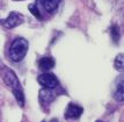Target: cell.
<instances>
[{"mask_svg": "<svg viewBox=\"0 0 124 122\" xmlns=\"http://www.w3.org/2000/svg\"><path fill=\"white\" fill-rule=\"evenodd\" d=\"M110 35H111V38L115 43H117L119 41V28L116 25H114L110 28Z\"/></svg>", "mask_w": 124, "mask_h": 122, "instance_id": "cell-11", "label": "cell"}, {"mask_svg": "<svg viewBox=\"0 0 124 122\" xmlns=\"http://www.w3.org/2000/svg\"><path fill=\"white\" fill-rule=\"evenodd\" d=\"M38 1H43V0H38Z\"/></svg>", "mask_w": 124, "mask_h": 122, "instance_id": "cell-16", "label": "cell"}, {"mask_svg": "<svg viewBox=\"0 0 124 122\" xmlns=\"http://www.w3.org/2000/svg\"><path fill=\"white\" fill-rule=\"evenodd\" d=\"M82 107L78 106L76 104H69V106L66 107V111H65V117L66 119H79L82 114Z\"/></svg>", "mask_w": 124, "mask_h": 122, "instance_id": "cell-5", "label": "cell"}, {"mask_svg": "<svg viewBox=\"0 0 124 122\" xmlns=\"http://www.w3.org/2000/svg\"><path fill=\"white\" fill-rule=\"evenodd\" d=\"M38 66L43 71H49L54 66V61L51 57H43L38 61Z\"/></svg>", "mask_w": 124, "mask_h": 122, "instance_id": "cell-6", "label": "cell"}, {"mask_svg": "<svg viewBox=\"0 0 124 122\" xmlns=\"http://www.w3.org/2000/svg\"><path fill=\"white\" fill-rule=\"evenodd\" d=\"M23 19H24V17H23L22 14L12 12L7 19L1 20V25L5 27V28H7V29H12V28H15V27L20 26L22 22H23Z\"/></svg>", "mask_w": 124, "mask_h": 122, "instance_id": "cell-3", "label": "cell"}, {"mask_svg": "<svg viewBox=\"0 0 124 122\" xmlns=\"http://www.w3.org/2000/svg\"><path fill=\"white\" fill-rule=\"evenodd\" d=\"M96 122H102V121H96Z\"/></svg>", "mask_w": 124, "mask_h": 122, "instance_id": "cell-17", "label": "cell"}, {"mask_svg": "<svg viewBox=\"0 0 124 122\" xmlns=\"http://www.w3.org/2000/svg\"><path fill=\"white\" fill-rule=\"evenodd\" d=\"M15 1H22V0H15Z\"/></svg>", "mask_w": 124, "mask_h": 122, "instance_id": "cell-15", "label": "cell"}, {"mask_svg": "<svg viewBox=\"0 0 124 122\" xmlns=\"http://www.w3.org/2000/svg\"><path fill=\"white\" fill-rule=\"evenodd\" d=\"M114 98L117 102H123L124 99V92H123V80H121V83L118 84L117 88L114 93Z\"/></svg>", "mask_w": 124, "mask_h": 122, "instance_id": "cell-9", "label": "cell"}, {"mask_svg": "<svg viewBox=\"0 0 124 122\" xmlns=\"http://www.w3.org/2000/svg\"><path fill=\"white\" fill-rule=\"evenodd\" d=\"M114 65H115V69L118 70V71H122L123 70V55L121 53V55H118L117 57H116V59H115V63H114Z\"/></svg>", "mask_w": 124, "mask_h": 122, "instance_id": "cell-12", "label": "cell"}, {"mask_svg": "<svg viewBox=\"0 0 124 122\" xmlns=\"http://www.w3.org/2000/svg\"><path fill=\"white\" fill-rule=\"evenodd\" d=\"M54 93L49 88H43V90L39 91V100L42 102L49 104L51 101H54Z\"/></svg>", "mask_w": 124, "mask_h": 122, "instance_id": "cell-7", "label": "cell"}, {"mask_svg": "<svg viewBox=\"0 0 124 122\" xmlns=\"http://www.w3.org/2000/svg\"><path fill=\"white\" fill-rule=\"evenodd\" d=\"M28 41L26 38L17 37L9 47V57L13 62H21L26 57L28 51Z\"/></svg>", "mask_w": 124, "mask_h": 122, "instance_id": "cell-1", "label": "cell"}, {"mask_svg": "<svg viewBox=\"0 0 124 122\" xmlns=\"http://www.w3.org/2000/svg\"><path fill=\"white\" fill-rule=\"evenodd\" d=\"M29 11H30V13H31L34 16H36L38 20H42V15H41V13H39V11H38V8L36 7V5H29Z\"/></svg>", "mask_w": 124, "mask_h": 122, "instance_id": "cell-13", "label": "cell"}, {"mask_svg": "<svg viewBox=\"0 0 124 122\" xmlns=\"http://www.w3.org/2000/svg\"><path fill=\"white\" fill-rule=\"evenodd\" d=\"M44 8L49 12V13H54V11H57V8L59 7L63 0H43Z\"/></svg>", "mask_w": 124, "mask_h": 122, "instance_id": "cell-8", "label": "cell"}, {"mask_svg": "<svg viewBox=\"0 0 124 122\" xmlns=\"http://www.w3.org/2000/svg\"><path fill=\"white\" fill-rule=\"evenodd\" d=\"M50 122H58V120H57V119H52Z\"/></svg>", "mask_w": 124, "mask_h": 122, "instance_id": "cell-14", "label": "cell"}, {"mask_svg": "<svg viewBox=\"0 0 124 122\" xmlns=\"http://www.w3.org/2000/svg\"><path fill=\"white\" fill-rule=\"evenodd\" d=\"M37 80L44 88H49V90H52L54 87H57L58 83H59L58 78L54 73H42L41 76H38Z\"/></svg>", "mask_w": 124, "mask_h": 122, "instance_id": "cell-4", "label": "cell"}, {"mask_svg": "<svg viewBox=\"0 0 124 122\" xmlns=\"http://www.w3.org/2000/svg\"><path fill=\"white\" fill-rule=\"evenodd\" d=\"M13 93H14V96L17 100L19 105L20 106H23L24 105V94H23V91L22 88H16V90H13Z\"/></svg>", "mask_w": 124, "mask_h": 122, "instance_id": "cell-10", "label": "cell"}, {"mask_svg": "<svg viewBox=\"0 0 124 122\" xmlns=\"http://www.w3.org/2000/svg\"><path fill=\"white\" fill-rule=\"evenodd\" d=\"M43 122H45V121H43Z\"/></svg>", "mask_w": 124, "mask_h": 122, "instance_id": "cell-18", "label": "cell"}, {"mask_svg": "<svg viewBox=\"0 0 124 122\" xmlns=\"http://www.w3.org/2000/svg\"><path fill=\"white\" fill-rule=\"evenodd\" d=\"M0 76L4 80L6 85H8L9 87L13 90H16V88H21L20 86V81L17 79V77L15 76V73L12 71L11 69H8L7 66H1L0 68Z\"/></svg>", "mask_w": 124, "mask_h": 122, "instance_id": "cell-2", "label": "cell"}]
</instances>
